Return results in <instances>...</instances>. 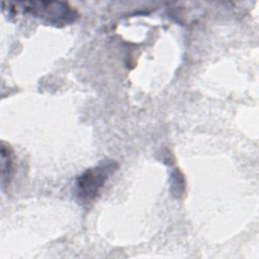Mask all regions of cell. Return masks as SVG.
<instances>
[{
  "instance_id": "cell-1",
  "label": "cell",
  "mask_w": 259,
  "mask_h": 259,
  "mask_svg": "<svg viewBox=\"0 0 259 259\" xmlns=\"http://www.w3.org/2000/svg\"><path fill=\"white\" fill-rule=\"evenodd\" d=\"M2 5L3 11H7L9 16H14L19 12L29 14L56 27L71 24L79 17L78 11L73 6L62 1H16L3 2Z\"/></svg>"
},
{
  "instance_id": "cell-3",
  "label": "cell",
  "mask_w": 259,
  "mask_h": 259,
  "mask_svg": "<svg viewBox=\"0 0 259 259\" xmlns=\"http://www.w3.org/2000/svg\"><path fill=\"white\" fill-rule=\"evenodd\" d=\"M1 182L3 187H5L6 183H9L11 178V173L13 169V162H12V152L8 146H5L2 143L1 146Z\"/></svg>"
},
{
  "instance_id": "cell-2",
  "label": "cell",
  "mask_w": 259,
  "mask_h": 259,
  "mask_svg": "<svg viewBox=\"0 0 259 259\" xmlns=\"http://www.w3.org/2000/svg\"><path fill=\"white\" fill-rule=\"evenodd\" d=\"M117 167L118 165L115 161L106 160L84 171L76 179L75 193L77 198L85 204L92 202Z\"/></svg>"
}]
</instances>
